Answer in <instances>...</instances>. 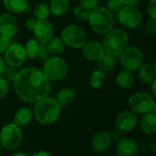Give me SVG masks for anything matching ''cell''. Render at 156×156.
Masks as SVG:
<instances>
[{
	"label": "cell",
	"instance_id": "cell-1",
	"mask_svg": "<svg viewBox=\"0 0 156 156\" xmlns=\"http://www.w3.org/2000/svg\"><path fill=\"white\" fill-rule=\"evenodd\" d=\"M14 83L17 97L25 103H36L49 96L51 82L42 70L26 67L19 71Z\"/></svg>",
	"mask_w": 156,
	"mask_h": 156
},
{
	"label": "cell",
	"instance_id": "cell-2",
	"mask_svg": "<svg viewBox=\"0 0 156 156\" xmlns=\"http://www.w3.org/2000/svg\"><path fill=\"white\" fill-rule=\"evenodd\" d=\"M62 107L53 98L46 97L35 103L33 115L35 119L43 126L53 124L60 117Z\"/></svg>",
	"mask_w": 156,
	"mask_h": 156
},
{
	"label": "cell",
	"instance_id": "cell-3",
	"mask_svg": "<svg viewBox=\"0 0 156 156\" xmlns=\"http://www.w3.org/2000/svg\"><path fill=\"white\" fill-rule=\"evenodd\" d=\"M87 21L91 30L98 34L105 35L114 27V16L104 7H97L90 10Z\"/></svg>",
	"mask_w": 156,
	"mask_h": 156
},
{
	"label": "cell",
	"instance_id": "cell-4",
	"mask_svg": "<svg viewBox=\"0 0 156 156\" xmlns=\"http://www.w3.org/2000/svg\"><path fill=\"white\" fill-rule=\"evenodd\" d=\"M102 45L106 53L119 56L129 45V35L121 29H112L105 34Z\"/></svg>",
	"mask_w": 156,
	"mask_h": 156
},
{
	"label": "cell",
	"instance_id": "cell-5",
	"mask_svg": "<svg viewBox=\"0 0 156 156\" xmlns=\"http://www.w3.org/2000/svg\"><path fill=\"white\" fill-rule=\"evenodd\" d=\"M61 39L67 47L72 49H82L87 41V34L82 27L71 24L62 30Z\"/></svg>",
	"mask_w": 156,
	"mask_h": 156
},
{
	"label": "cell",
	"instance_id": "cell-6",
	"mask_svg": "<svg viewBox=\"0 0 156 156\" xmlns=\"http://www.w3.org/2000/svg\"><path fill=\"white\" fill-rule=\"evenodd\" d=\"M23 140V132L17 124L9 123L5 125L0 131V144L7 150L18 149Z\"/></svg>",
	"mask_w": 156,
	"mask_h": 156
},
{
	"label": "cell",
	"instance_id": "cell-7",
	"mask_svg": "<svg viewBox=\"0 0 156 156\" xmlns=\"http://www.w3.org/2000/svg\"><path fill=\"white\" fill-rule=\"evenodd\" d=\"M42 72L50 81H60L67 75L68 64L62 57L53 55L45 61Z\"/></svg>",
	"mask_w": 156,
	"mask_h": 156
},
{
	"label": "cell",
	"instance_id": "cell-8",
	"mask_svg": "<svg viewBox=\"0 0 156 156\" xmlns=\"http://www.w3.org/2000/svg\"><path fill=\"white\" fill-rule=\"evenodd\" d=\"M119 56L122 67L130 72L138 70L143 63V52L135 45H128Z\"/></svg>",
	"mask_w": 156,
	"mask_h": 156
},
{
	"label": "cell",
	"instance_id": "cell-9",
	"mask_svg": "<svg viewBox=\"0 0 156 156\" xmlns=\"http://www.w3.org/2000/svg\"><path fill=\"white\" fill-rule=\"evenodd\" d=\"M153 104V98L146 92H136L128 99L129 109L137 115H144L151 112Z\"/></svg>",
	"mask_w": 156,
	"mask_h": 156
},
{
	"label": "cell",
	"instance_id": "cell-10",
	"mask_svg": "<svg viewBox=\"0 0 156 156\" xmlns=\"http://www.w3.org/2000/svg\"><path fill=\"white\" fill-rule=\"evenodd\" d=\"M119 22L126 29H137L142 21V14L136 6H124L118 13Z\"/></svg>",
	"mask_w": 156,
	"mask_h": 156
},
{
	"label": "cell",
	"instance_id": "cell-11",
	"mask_svg": "<svg viewBox=\"0 0 156 156\" xmlns=\"http://www.w3.org/2000/svg\"><path fill=\"white\" fill-rule=\"evenodd\" d=\"M4 60L8 65H11L16 68L22 66L27 60L24 46L20 43L12 42L4 53Z\"/></svg>",
	"mask_w": 156,
	"mask_h": 156
},
{
	"label": "cell",
	"instance_id": "cell-12",
	"mask_svg": "<svg viewBox=\"0 0 156 156\" xmlns=\"http://www.w3.org/2000/svg\"><path fill=\"white\" fill-rule=\"evenodd\" d=\"M32 31L34 38L41 44H47L54 36V28L47 20H37Z\"/></svg>",
	"mask_w": 156,
	"mask_h": 156
},
{
	"label": "cell",
	"instance_id": "cell-13",
	"mask_svg": "<svg viewBox=\"0 0 156 156\" xmlns=\"http://www.w3.org/2000/svg\"><path fill=\"white\" fill-rule=\"evenodd\" d=\"M18 29V20L11 13L6 12L0 15V35L13 39Z\"/></svg>",
	"mask_w": 156,
	"mask_h": 156
},
{
	"label": "cell",
	"instance_id": "cell-14",
	"mask_svg": "<svg viewBox=\"0 0 156 156\" xmlns=\"http://www.w3.org/2000/svg\"><path fill=\"white\" fill-rule=\"evenodd\" d=\"M138 124L137 114L131 110H124L118 114L115 119V125L124 132L131 131Z\"/></svg>",
	"mask_w": 156,
	"mask_h": 156
},
{
	"label": "cell",
	"instance_id": "cell-15",
	"mask_svg": "<svg viewBox=\"0 0 156 156\" xmlns=\"http://www.w3.org/2000/svg\"><path fill=\"white\" fill-rule=\"evenodd\" d=\"M83 56L89 62H98L106 53L101 42L97 41H87L82 47Z\"/></svg>",
	"mask_w": 156,
	"mask_h": 156
},
{
	"label": "cell",
	"instance_id": "cell-16",
	"mask_svg": "<svg viewBox=\"0 0 156 156\" xmlns=\"http://www.w3.org/2000/svg\"><path fill=\"white\" fill-rule=\"evenodd\" d=\"M116 151L119 156H138L139 145L134 139L123 137L118 141Z\"/></svg>",
	"mask_w": 156,
	"mask_h": 156
},
{
	"label": "cell",
	"instance_id": "cell-17",
	"mask_svg": "<svg viewBox=\"0 0 156 156\" xmlns=\"http://www.w3.org/2000/svg\"><path fill=\"white\" fill-rule=\"evenodd\" d=\"M111 136L106 130H101L96 133L92 139L91 144L92 148L98 152H105L107 151L111 145Z\"/></svg>",
	"mask_w": 156,
	"mask_h": 156
},
{
	"label": "cell",
	"instance_id": "cell-18",
	"mask_svg": "<svg viewBox=\"0 0 156 156\" xmlns=\"http://www.w3.org/2000/svg\"><path fill=\"white\" fill-rule=\"evenodd\" d=\"M140 130L147 135L155 134L156 133V114L151 111V112L142 115L140 120Z\"/></svg>",
	"mask_w": 156,
	"mask_h": 156
},
{
	"label": "cell",
	"instance_id": "cell-19",
	"mask_svg": "<svg viewBox=\"0 0 156 156\" xmlns=\"http://www.w3.org/2000/svg\"><path fill=\"white\" fill-rule=\"evenodd\" d=\"M3 5L11 14H20L29 11L30 9L28 0H3Z\"/></svg>",
	"mask_w": 156,
	"mask_h": 156
},
{
	"label": "cell",
	"instance_id": "cell-20",
	"mask_svg": "<svg viewBox=\"0 0 156 156\" xmlns=\"http://www.w3.org/2000/svg\"><path fill=\"white\" fill-rule=\"evenodd\" d=\"M33 118V110L29 108H20L14 115V123L20 128L26 127L32 122Z\"/></svg>",
	"mask_w": 156,
	"mask_h": 156
},
{
	"label": "cell",
	"instance_id": "cell-21",
	"mask_svg": "<svg viewBox=\"0 0 156 156\" xmlns=\"http://www.w3.org/2000/svg\"><path fill=\"white\" fill-rule=\"evenodd\" d=\"M138 76L144 84H151L156 78V72L153 65L150 63H142L138 69Z\"/></svg>",
	"mask_w": 156,
	"mask_h": 156
},
{
	"label": "cell",
	"instance_id": "cell-22",
	"mask_svg": "<svg viewBox=\"0 0 156 156\" xmlns=\"http://www.w3.org/2000/svg\"><path fill=\"white\" fill-rule=\"evenodd\" d=\"M116 83L121 89H129L134 83V76L132 72L126 69L121 70L116 76Z\"/></svg>",
	"mask_w": 156,
	"mask_h": 156
},
{
	"label": "cell",
	"instance_id": "cell-23",
	"mask_svg": "<svg viewBox=\"0 0 156 156\" xmlns=\"http://www.w3.org/2000/svg\"><path fill=\"white\" fill-rule=\"evenodd\" d=\"M75 97L76 93L73 88L64 87L57 93L55 99L61 107H67L73 103V101L75 100Z\"/></svg>",
	"mask_w": 156,
	"mask_h": 156
},
{
	"label": "cell",
	"instance_id": "cell-24",
	"mask_svg": "<svg viewBox=\"0 0 156 156\" xmlns=\"http://www.w3.org/2000/svg\"><path fill=\"white\" fill-rule=\"evenodd\" d=\"M49 6L52 15L61 17L68 12L70 9V1L69 0H51Z\"/></svg>",
	"mask_w": 156,
	"mask_h": 156
},
{
	"label": "cell",
	"instance_id": "cell-25",
	"mask_svg": "<svg viewBox=\"0 0 156 156\" xmlns=\"http://www.w3.org/2000/svg\"><path fill=\"white\" fill-rule=\"evenodd\" d=\"M46 46L50 54L51 55H59L62 53L65 49V44L61 37H52Z\"/></svg>",
	"mask_w": 156,
	"mask_h": 156
},
{
	"label": "cell",
	"instance_id": "cell-26",
	"mask_svg": "<svg viewBox=\"0 0 156 156\" xmlns=\"http://www.w3.org/2000/svg\"><path fill=\"white\" fill-rule=\"evenodd\" d=\"M98 69L101 70L103 73H108L114 70L116 66V60L115 56H112L110 54L105 53V55L98 62Z\"/></svg>",
	"mask_w": 156,
	"mask_h": 156
},
{
	"label": "cell",
	"instance_id": "cell-27",
	"mask_svg": "<svg viewBox=\"0 0 156 156\" xmlns=\"http://www.w3.org/2000/svg\"><path fill=\"white\" fill-rule=\"evenodd\" d=\"M51 13L49 4L46 2H43V1L38 3L33 9V15L37 20H48L49 17L51 16Z\"/></svg>",
	"mask_w": 156,
	"mask_h": 156
},
{
	"label": "cell",
	"instance_id": "cell-28",
	"mask_svg": "<svg viewBox=\"0 0 156 156\" xmlns=\"http://www.w3.org/2000/svg\"><path fill=\"white\" fill-rule=\"evenodd\" d=\"M106 80V73H103L101 70L97 69L92 72L90 77H89V85L94 89L100 88Z\"/></svg>",
	"mask_w": 156,
	"mask_h": 156
},
{
	"label": "cell",
	"instance_id": "cell-29",
	"mask_svg": "<svg viewBox=\"0 0 156 156\" xmlns=\"http://www.w3.org/2000/svg\"><path fill=\"white\" fill-rule=\"evenodd\" d=\"M27 58L34 59L38 56L39 49H40V42L36 39H30L24 46Z\"/></svg>",
	"mask_w": 156,
	"mask_h": 156
},
{
	"label": "cell",
	"instance_id": "cell-30",
	"mask_svg": "<svg viewBox=\"0 0 156 156\" xmlns=\"http://www.w3.org/2000/svg\"><path fill=\"white\" fill-rule=\"evenodd\" d=\"M89 14H90V10H88L82 5L76 6L73 10V17L79 21H87L89 18Z\"/></svg>",
	"mask_w": 156,
	"mask_h": 156
},
{
	"label": "cell",
	"instance_id": "cell-31",
	"mask_svg": "<svg viewBox=\"0 0 156 156\" xmlns=\"http://www.w3.org/2000/svg\"><path fill=\"white\" fill-rule=\"evenodd\" d=\"M18 73H19V71L17 70L16 67L7 64L1 73V76L5 78L8 82H14L18 76Z\"/></svg>",
	"mask_w": 156,
	"mask_h": 156
},
{
	"label": "cell",
	"instance_id": "cell-32",
	"mask_svg": "<svg viewBox=\"0 0 156 156\" xmlns=\"http://www.w3.org/2000/svg\"><path fill=\"white\" fill-rule=\"evenodd\" d=\"M124 7L122 0H108L107 4V9L112 13H119V11Z\"/></svg>",
	"mask_w": 156,
	"mask_h": 156
},
{
	"label": "cell",
	"instance_id": "cell-33",
	"mask_svg": "<svg viewBox=\"0 0 156 156\" xmlns=\"http://www.w3.org/2000/svg\"><path fill=\"white\" fill-rule=\"evenodd\" d=\"M9 91V82L0 75V99L5 98Z\"/></svg>",
	"mask_w": 156,
	"mask_h": 156
},
{
	"label": "cell",
	"instance_id": "cell-34",
	"mask_svg": "<svg viewBox=\"0 0 156 156\" xmlns=\"http://www.w3.org/2000/svg\"><path fill=\"white\" fill-rule=\"evenodd\" d=\"M12 43V39L0 35V54H4L8 48Z\"/></svg>",
	"mask_w": 156,
	"mask_h": 156
},
{
	"label": "cell",
	"instance_id": "cell-35",
	"mask_svg": "<svg viewBox=\"0 0 156 156\" xmlns=\"http://www.w3.org/2000/svg\"><path fill=\"white\" fill-rule=\"evenodd\" d=\"M50 52L47 49L46 44H41L40 43V49H39V52H38V56L40 58V60L41 61H46L49 57H50Z\"/></svg>",
	"mask_w": 156,
	"mask_h": 156
},
{
	"label": "cell",
	"instance_id": "cell-36",
	"mask_svg": "<svg viewBox=\"0 0 156 156\" xmlns=\"http://www.w3.org/2000/svg\"><path fill=\"white\" fill-rule=\"evenodd\" d=\"M147 13L151 19L156 20V0H150L147 5Z\"/></svg>",
	"mask_w": 156,
	"mask_h": 156
},
{
	"label": "cell",
	"instance_id": "cell-37",
	"mask_svg": "<svg viewBox=\"0 0 156 156\" xmlns=\"http://www.w3.org/2000/svg\"><path fill=\"white\" fill-rule=\"evenodd\" d=\"M80 5L87 9L88 10H92L98 5V0H79Z\"/></svg>",
	"mask_w": 156,
	"mask_h": 156
},
{
	"label": "cell",
	"instance_id": "cell-38",
	"mask_svg": "<svg viewBox=\"0 0 156 156\" xmlns=\"http://www.w3.org/2000/svg\"><path fill=\"white\" fill-rule=\"evenodd\" d=\"M110 136H111V140H113L115 141H119L124 137V131L116 127V128H114L112 129V131L110 133Z\"/></svg>",
	"mask_w": 156,
	"mask_h": 156
},
{
	"label": "cell",
	"instance_id": "cell-39",
	"mask_svg": "<svg viewBox=\"0 0 156 156\" xmlns=\"http://www.w3.org/2000/svg\"><path fill=\"white\" fill-rule=\"evenodd\" d=\"M146 30L150 34H156V20L150 19L146 22Z\"/></svg>",
	"mask_w": 156,
	"mask_h": 156
},
{
	"label": "cell",
	"instance_id": "cell-40",
	"mask_svg": "<svg viewBox=\"0 0 156 156\" xmlns=\"http://www.w3.org/2000/svg\"><path fill=\"white\" fill-rule=\"evenodd\" d=\"M36 22H37V20H36L35 18H29V19L26 20V22H25V26H26L27 30L32 31L33 29H34V26H35Z\"/></svg>",
	"mask_w": 156,
	"mask_h": 156
},
{
	"label": "cell",
	"instance_id": "cell-41",
	"mask_svg": "<svg viewBox=\"0 0 156 156\" xmlns=\"http://www.w3.org/2000/svg\"><path fill=\"white\" fill-rule=\"evenodd\" d=\"M141 0H122L124 6H137Z\"/></svg>",
	"mask_w": 156,
	"mask_h": 156
},
{
	"label": "cell",
	"instance_id": "cell-42",
	"mask_svg": "<svg viewBox=\"0 0 156 156\" xmlns=\"http://www.w3.org/2000/svg\"><path fill=\"white\" fill-rule=\"evenodd\" d=\"M32 156H52V155L46 151H39L33 153Z\"/></svg>",
	"mask_w": 156,
	"mask_h": 156
},
{
	"label": "cell",
	"instance_id": "cell-43",
	"mask_svg": "<svg viewBox=\"0 0 156 156\" xmlns=\"http://www.w3.org/2000/svg\"><path fill=\"white\" fill-rule=\"evenodd\" d=\"M151 91L153 97L156 98V78L151 83Z\"/></svg>",
	"mask_w": 156,
	"mask_h": 156
},
{
	"label": "cell",
	"instance_id": "cell-44",
	"mask_svg": "<svg viewBox=\"0 0 156 156\" xmlns=\"http://www.w3.org/2000/svg\"><path fill=\"white\" fill-rule=\"evenodd\" d=\"M5 66H6V62L4 60V58L2 57V55L0 54V75H1V73H2Z\"/></svg>",
	"mask_w": 156,
	"mask_h": 156
},
{
	"label": "cell",
	"instance_id": "cell-45",
	"mask_svg": "<svg viewBox=\"0 0 156 156\" xmlns=\"http://www.w3.org/2000/svg\"><path fill=\"white\" fill-rule=\"evenodd\" d=\"M11 156H29V155L26 153H23V152H15Z\"/></svg>",
	"mask_w": 156,
	"mask_h": 156
},
{
	"label": "cell",
	"instance_id": "cell-46",
	"mask_svg": "<svg viewBox=\"0 0 156 156\" xmlns=\"http://www.w3.org/2000/svg\"><path fill=\"white\" fill-rule=\"evenodd\" d=\"M151 111L156 114V102L155 101H154V104H153V107H152V110Z\"/></svg>",
	"mask_w": 156,
	"mask_h": 156
},
{
	"label": "cell",
	"instance_id": "cell-47",
	"mask_svg": "<svg viewBox=\"0 0 156 156\" xmlns=\"http://www.w3.org/2000/svg\"><path fill=\"white\" fill-rule=\"evenodd\" d=\"M3 147H2V145L0 144V156H1V154H2V152H3V149H2Z\"/></svg>",
	"mask_w": 156,
	"mask_h": 156
},
{
	"label": "cell",
	"instance_id": "cell-48",
	"mask_svg": "<svg viewBox=\"0 0 156 156\" xmlns=\"http://www.w3.org/2000/svg\"><path fill=\"white\" fill-rule=\"evenodd\" d=\"M153 68H154V70H155V72H156V59H155L154 63H153Z\"/></svg>",
	"mask_w": 156,
	"mask_h": 156
}]
</instances>
